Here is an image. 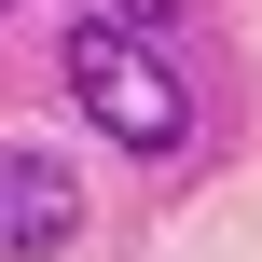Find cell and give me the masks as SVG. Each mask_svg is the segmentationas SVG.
<instances>
[{
	"instance_id": "3957f363",
	"label": "cell",
	"mask_w": 262,
	"mask_h": 262,
	"mask_svg": "<svg viewBox=\"0 0 262 262\" xmlns=\"http://www.w3.org/2000/svg\"><path fill=\"white\" fill-rule=\"evenodd\" d=\"M97 14H124V28H180L193 0H97Z\"/></svg>"
},
{
	"instance_id": "6da1fadb",
	"label": "cell",
	"mask_w": 262,
	"mask_h": 262,
	"mask_svg": "<svg viewBox=\"0 0 262 262\" xmlns=\"http://www.w3.org/2000/svg\"><path fill=\"white\" fill-rule=\"evenodd\" d=\"M55 83H69V111H83L111 152H138V166L193 152V83L152 55V28H124V14H83V28L55 41Z\"/></svg>"
},
{
	"instance_id": "7a4b0ae2",
	"label": "cell",
	"mask_w": 262,
	"mask_h": 262,
	"mask_svg": "<svg viewBox=\"0 0 262 262\" xmlns=\"http://www.w3.org/2000/svg\"><path fill=\"white\" fill-rule=\"evenodd\" d=\"M69 235H83V180H69L55 152L0 138V262H55Z\"/></svg>"
},
{
	"instance_id": "277c9868",
	"label": "cell",
	"mask_w": 262,
	"mask_h": 262,
	"mask_svg": "<svg viewBox=\"0 0 262 262\" xmlns=\"http://www.w3.org/2000/svg\"><path fill=\"white\" fill-rule=\"evenodd\" d=\"M0 14H14V0H0Z\"/></svg>"
}]
</instances>
